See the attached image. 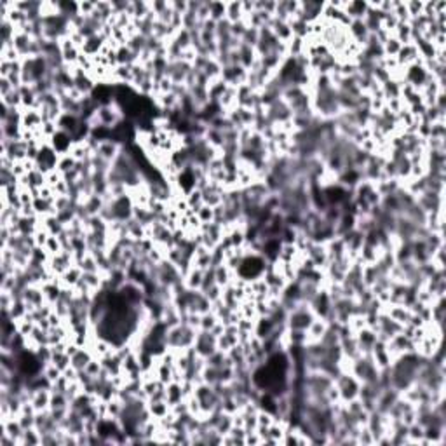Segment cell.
<instances>
[{
  "label": "cell",
  "mask_w": 446,
  "mask_h": 446,
  "mask_svg": "<svg viewBox=\"0 0 446 446\" xmlns=\"http://www.w3.org/2000/svg\"><path fill=\"white\" fill-rule=\"evenodd\" d=\"M330 328V322L324 317L317 316L316 319L311 322V326L307 328V342H319L324 337V333Z\"/></svg>",
  "instance_id": "4"
},
{
  "label": "cell",
  "mask_w": 446,
  "mask_h": 446,
  "mask_svg": "<svg viewBox=\"0 0 446 446\" xmlns=\"http://www.w3.org/2000/svg\"><path fill=\"white\" fill-rule=\"evenodd\" d=\"M232 427H233V415L232 413H225V411H223L222 417H220V420H218V424L215 426V429L222 436H227L228 432L232 431Z\"/></svg>",
  "instance_id": "12"
},
{
  "label": "cell",
  "mask_w": 446,
  "mask_h": 446,
  "mask_svg": "<svg viewBox=\"0 0 446 446\" xmlns=\"http://www.w3.org/2000/svg\"><path fill=\"white\" fill-rule=\"evenodd\" d=\"M316 312L312 311V307L305 301H300L291 312H288L286 317V328L288 330H301L307 331L311 326V322L316 319Z\"/></svg>",
  "instance_id": "1"
},
{
  "label": "cell",
  "mask_w": 446,
  "mask_h": 446,
  "mask_svg": "<svg viewBox=\"0 0 446 446\" xmlns=\"http://www.w3.org/2000/svg\"><path fill=\"white\" fill-rule=\"evenodd\" d=\"M44 249L48 251L49 256H54V254L61 253L63 251V246H61V243H59L58 236H49L48 243H45V246H44Z\"/></svg>",
  "instance_id": "17"
},
{
  "label": "cell",
  "mask_w": 446,
  "mask_h": 446,
  "mask_svg": "<svg viewBox=\"0 0 446 446\" xmlns=\"http://www.w3.org/2000/svg\"><path fill=\"white\" fill-rule=\"evenodd\" d=\"M233 275H236V272L228 269L225 263L215 267V277H216V284H218V286L225 288V286H228V284H232Z\"/></svg>",
  "instance_id": "8"
},
{
  "label": "cell",
  "mask_w": 446,
  "mask_h": 446,
  "mask_svg": "<svg viewBox=\"0 0 446 446\" xmlns=\"http://www.w3.org/2000/svg\"><path fill=\"white\" fill-rule=\"evenodd\" d=\"M227 14V2H209V18L213 21H222Z\"/></svg>",
  "instance_id": "14"
},
{
  "label": "cell",
  "mask_w": 446,
  "mask_h": 446,
  "mask_svg": "<svg viewBox=\"0 0 446 446\" xmlns=\"http://www.w3.org/2000/svg\"><path fill=\"white\" fill-rule=\"evenodd\" d=\"M194 349L197 352V356L206 359L207 356H211L213 352L218 349L216 347V337L211 331H201L199 330L197 333V338H195V343H194Z\"/></svg>",
  "instance_id": "2"
},
{
  "label": "cell",
  "mask_w": 446,
  "mask_h": 446,
  "mask_svg": "<svg viewBox=\"0 0 446 446\" xmlns=\"http://www.w3.org/2000/svg\"><path fill=\"white\" fill-rule=\"evenodd\" d=\"M227 364V352L223 350H218L216 349L213 354L207 356L206 358V366H211V368H223Z\"/></svg>",
  "instance_id": "13"
},
{
  "label": "cell",
  "mask_w": 446,
  "mask_h": 446,
  "mask_svg": "<svg viewBox=\"0 0 446 446\" xmlns=\"http://www.w3.org/2000/svg\"><path fill=\"white\" fill-rule=\"evenodd\" d=\"M92 358H95V356H92V352L89 350L87 347H80V349L70 358L72 359V368H75L77 371H84L87 364L91 363Z\"/></svg>",
  "instance_id": "6"
},
{
  "label": "cell",
  "mask_w": 446,
  "mask_h": 446,
  "mask_svg": "<svg viewBox=\"0 0 446 446\" xmlns=\"http://www.w3.org/2000/svg\"><path fill=\"white\" fill-rule=\"evenodd\" d=\"M122 148H124V147H122L119 142L108 138V139H103V142L98 143V148H96L95 154L101 155L105 160H108V162H113V160L119 157V154L122 152Z\"/></svg>",
  "instance_id": "3"
},
{
  "label": "cell",
  "mask_w": 446,
  "mask_h": 446,
  "mask_svg": "<svg viewBox=\"0 0 446 446\" xmlns=\"http://www.w3.org/2000/svg\"><path fill=\"white\" fill-rule=\"evenodd\" d=\"M77 265L80 267V270H82V272H101L100 265H98V262H96V258L92 256L89 251L77 262Z\"/></svg>",
  "instance_id": "11"
},
{
  "label": "cell",
  "mask_w": 446,
  "mask_h": 446,
  "mask_svg": "<svg viewBox=\"0 0 446 446\" xmlns=\"http://www.w3.org/2000/svg\"><path fill=\"white\" fill-rule=\"evenodd\" d=\"M35 408V411H45L49 410L51 406V389H40L35 390L32 396V401H30Z\"/></svg>",
  "instance_id": "7"
},
{
  "label": "cell",
  "mask_w": 446,
  "mask_h": 446,
  "mask_svg": "<svg viewBox=\"0 0 446 446\" xmlns=\"http://www.w3.org/2000/svg\"><path fill=\"white\" fill-rule=\"evenodd\" d=\"M230 23H237V21L244 19V11H243V2H227V14H225Z\"/></svg>",
  "instance_id": "9"
},
{
  "label": "cell",
  "mask_w": 446,
  "mask_h": 446,
  "mask_svg": "<svg viewBox=\"0 0 446 446\" xmlns=\"http://www.w3.org/2000/svg\"><path fill=\"white\" fill-rule=\"evenodd\" d=\"M11 91H14V86L11 84V80L7 77H0V96L9 95Z\"/></svg>",
  "instance_id": "19"
},
{
  "label": "cell",
  "mask_w": 446,
  "mask_h": 446,
  "mask_svg": "<svg viewBox=\"0 0 446 446\" xmlns=\"http://www.w3.org/2000/svg\"><path fill=\"white\" fill-rule=\"evenodd\" d=\"M218 322H220L218 317H216V314L213 311L202 314V317H201V331H211L216 324H218Z\"/></svg>",
  "instance_id": "15"
},
{
  "label": "cell",
  "mask_w": 446,
  "mask_h": 446,
  "mask_svg": "<svg viewBox=\"0 0 446 446\" xmlns=\"http://www.w3.org/2000/svg\"><path fill=\"white\" fill-rule=\"evenodd\" d=\"M96 11V2H79V14L91 16Z\"/></svg>",
  "instance_id": "18"
},
{
  "label": "cell",
  "mask_w": 446,
  "mask_h": 446,
  "mask_svg": "<svg viewBox=\"0 0 446 446\" xmlns=\"http://www.w3.org/2000/svg\"><path fill=\"white\" fill-rule=\"evenodd\" d=\"M195 215H197V218L201 220V223H213L215 222V209L209 206H206V204H202Z\"/></svg>",
  "instance_id": "16"
},
{
  "label": "cell",
  "mask_w": 446,
  "mask_h": 446,
  "mask_svg": "<svg viewBox=\"0 0 446 446\" xmlns=\"http://www.w3.org/2000/svg\"><path fill=\"white\" fill-rule=\"evenodd\" d=\"M35 444H42L40 432L37 431L35 427L25 429L23 436H21V439H19V446H35Z\"/></svg>",
  "instance_id": "10"
},
{
  "label": "cell",
  "mask_w": 446,
  "mask_h": 446,
  "mask_svg": "<svg viewBox=\"0 0 446 446\" xmlns=\"http://www.w3.org/2000/svg\"><path fill=\"white\" fill-rule=\"evenodd\" d=\"M202 277H204V270L197 269V267L192 265V267H190V270L183 275L185 288H189V290H194V291H201Z\"/></svg>",
  "instance_id": "5"
}]
</instances>
